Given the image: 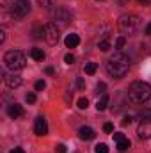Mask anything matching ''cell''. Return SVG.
I'll return each mask as SVG.
<instances>
[{
	"instance_id": "7",
	"label": "cell",
	"mask_w": 151,
	"mask_h": 153,
	"mask_svg": "<svg viewBox=\"0 0 151 153\" xmlns=\"http://www.w3.org/2000/svg\"><path fill=\"white\" fill-rule=\"evenodd\" d=\"M137 135L139 139H151V117L148 119H141L139 123V128H137Z\"/></svg>"
},
{
	"instance_id": "14",
	"label": "cell",
	"mask_w": 151,
	"mask_h": 153,
	"mask_svg": "<svg viewBox=\"0 0 151 153\" xmlns=\"http://www.w3.org/2000/svg\"><path fill=\"white\" fill-rule=\"evenodd\" d=\"M130 146H132V143H130L128 137H123L121 141H117V150H119V152H126Z\"/></svg>"
},
{
	"instance_id": "34",
	"label": "cell",
	"mask_w": 151,
	"mask_h": 153,
	"mask_svg": "<svg viewBox=\"0 0 151 153\" xmlns=\"http://www.w3.org/2000/svg\"><path fill=\"white\" fill-rule=\"evenodd\" d=\"M123 137H124L123 134H114V141H115V143H117V141H121Z\"/></svg>"
},
{
	"instance_id": "15",
	"label": "cell",
	"mask_w": 151,
	"mask_h": 153,
	"mask_svg": "<svg viewBox=\"0 0 151 153\" xmlns=\"http://www.w3.org/2000/svg\"><path fill=\"white\" fill-rule=\"evenodd\" d=\"M55 4H57V0H39V5L46 11H52L55 7Z\"/></svg>"
},
{
	"instance_id": "28",
	"label": "cell",
	"mask_w": 151,
	"mask_h": 153,
	"mask_svg": "<svg viewBox=\"0 0 151 153\" xmlns=\"http://www.w3.org/2000/svg\"><path fill=\"white\" fill-rule=\"evenodd\" d=\"M25 100H27L29 103H34V102H36V94H34V93H29V94L25 96Z\"/></svg>"
},
{
	"instance_id": "5",
	"label": "cell",
	"mask_w": 151,
	"mask_h": 153,
	"mask_svg": "<svg viewBox=\"0 0 151 153\" xmlns=\"http://www.w3.org/2000/svg\"><path fill=\"white\" fill-rule=\"evenodd\" d=\"M30 13V2L29 0H14L13 2V16L21 20Z\"/></svg>"
},
{
	"instance_id": "1",
	"label": "cell",
	"mask_w": 151,
	"mask_h": 153,
	"mask_svg": "<svg viewBox=\"0 0 151 153\" xmlns=\"http://www.w3.org/2000/svg\"><path fill=\"white\" fill-rule=\"evenodd\" d=\"M128 70H130V59L124 53H121V52L114 53L109 59V62H107V71L114 78H123L128 73Z\"/></svg>"
},
{
	"instance_id": "13",
	"label": "cell",
	"mask_w": 151,
	"mask_h": 153,
	"mask_svg": "<svg viewBox=\"0 0 151 153\" xmlns=\"http://www.w3.org/2000/svg\"><path fill=\"white\" fill-rule=\"evenodd\" d=\"M64 43H66L68 48H76V46L80 45V38H78L76 34H70V36H66Z\"/></svg>"
},
{
	"instance_id": "35",
	"label": "cell",
	"mask_w": 151,
	"mask_h": 153,
	"mask_svg": "<svg viewBox=\"0 0 151 153\" xmlns=\"http://www.w3.org/2000/svg\"><path fill=\"white\" fill-rule=\"evenodd\" d=\"M144 34H146V36H151V23H148V27H146Z\"/></svg>"
},
{
	"instance_id": "38",
	"label": "cell",
	"mask_w": 151,
	"mask_h": 153,
	"mask_svg": "<svg viewBox=\"0 0 151 153\" xmlns=\"http://www.w3.org/2000/svg\"><path fill=\"white\" fill-rule=\"evenodd\" d=\"M11 153H25L21 148H14V150H11Z\"/></svg>"
},
{
	"instance_id": "16",
	"label": "cell",
	"mask_w": 151,
	"mask_h": 153,
	"mask_svg": "<svg viewBox=\"0 0 151 153\" xmlns=\"http://www.w3.org/2000/svg\"><path fill=\"white\" fill-rule=\"evenodd\" d=\"M30 57L36 59V61H43V59H44V52H43L41 48H32V50H30Z\"/></svg>"
},
{
	"instance_id": "8",
	"label": "cell",
	"mask_w": 151,
	"mask_h": 153,
	"mask_svg": "<svg viewBox=\"0 0 151 153\" xmlns=\"http://www.w3.org/2000/svg\"><path fill=\"white\" fill-rule=\"evenodd\" d=\"M53 20L62 23V25H66L71 20V13L68 9H64V7H57V9H53Z\"/></svg>"
},
{
	"instance_id": "17",
	"label": "cell",
	"mask_w": 151,
	"mask_h": 153,
	"mask_svg": "<svg viewBox=\"0 0 151 153\" xmlns=\"http://www.w3.org/2000/svg\"><path fill=\"white\" fill-rule=\"evenodd\" d=\"M96 70H98V64H96V62H87V64L84 66V71H85L87 75H94Z\"/></svg>"
},
{
	"instance_id": "19",
	"label": "cell",
	"mask_w": 151,
	"mask_h": 153,
	"mask_svg": "<svg viewBox=\"0 0 151 153\" xmlns=\"http://www.w3.org/2000/svg\"><path fill=\"white\" fill-rule=\"evenodd\" d=\"M98 48H100L101 52H109V50H110V43H109L107 39H103V41L98 43Z\"/></svg>"
},
{
	"instance_id": "26",
	"label": "cell",
	"mask_w": 151,
	"mask_h": 153,
	"mask_svg": "<svg viewBox=\"0 0 151 153\" xmlns=\"http://www.w3.org/2000/svg\"><path fill=\"white\" fill-rule=\"evenodd\" d=\"M64 61H66V64H73V62H75V55H71V53H68V55L64 57Z\"/></svg>"
},
{
	"instance_id": "24",
	"label": "cell",
	"mask_w": 151,
	"mask_h": 153,
	"mask_svg": "<svg viewBox=\"0 0 151 153\" xmlns=\"http://www.w3.org/2000/svg\"><path fill=\"white\" fill-rule=\"evenodd\" d=\"M34 87H36V91H43V89L46 87V82H44V80H38Z\"/></svg>"
},
{
	"instance_id": "18",
	"label": "cell",
	"mask_w": 151,
	"mask_h": 153,
	"mask_svg": "<svg viewBox=\"0 0 151 153\" xmlns=\"http://www.w3.org/2000/svg\"><path fill=\"white\" fill-rule=\"evenodd\" d=\"M107 105H109V96H107V94H103V96H101V100H98L96 109H98V111H105V109H107Z\"/></svg>"
},
{
	"instance_id": "39",
	"label": "cell",
	"mask_w": 151,
	"mask_h": 153,
	"mask_svg": "<svg viewBox=\"0 0 151 153\" xmlns=\"http://www.w3.org/2000/svg\"><path fill=\"white\" fill-rule=\"evenodd\" d=\"M44 71H46V73H48V75H52V73H53V68H52V66H48V68H46V70H44Z\"/></svg>"
},
{
	"instance_id": "29",
	"label": "cell",
	"mask_w": 151,
	"mask_h": 153,
	"mask_svg": "<svg viewBox=\"0 0 151 153\" xmlns=\"http://www.w3.org/2000/svg\"><path fill=\"white\" fill-rule=\"evenodd\" d=\"M68 150H66V146L64 144H57L55 146V153H66Z\"/></svg>"
},
{
	"instance_id": "22",
	"label": "cell",
	"mask_w": 151,
	"mask_h": 153,
	"mask_svg": "<svg viewBox=\"0 0 151 153\" xmlns=\"http://www.w3.org/2000/svg\"><path fill=\"white\" fill-rule=\"evenodd\" d=\"M124 43H126L124 36H119V38H117V41H115V48H117V50H121V48L124 46Z\"/></svg>"
},
{
	"instance_id": "27",
	"label": "cell",
	"mask_w": 151,
	"mask_h": 153,
	"mask_svg": "<svg viewBox=\"0 0 151 153\" xmlns=\"http://www.w3.org/2000/svg\"><path fill=\"white\" fill-rule=\"evenodd\" d=\"M105 87H107L105 82H100V84L96 85V93H105Z\"/></svg>"
},
{
	"instance_id": "37",
	"label": "cell",
	"mask_w": 151,
	"mask_h": 153,
	"mask_svg": "<svg viewBox=\"0 0 151 153\" xmlns=\"http://www.w3.org/2000/svg\"><path fill=\"white\" fill-rule=\"evenodd\" d=\"M139 4H142V5H150L151 0H139Z\"/></svg>"
},
{
	"instance_id": "40",
	"label": "cell",
	"mask_w": 151,
	"mask_h": 153,
	"mask_svg": "<svg viewBox=\"0 0 151 153\" xmlns=\"http://www.w3.org/2000/svg\"><path fill=\"white\" fill-rule=\"evenodd\" d=\"M117 2H119V4H121V5H124V4H128V2H130V0H117Z\"/></svg>"
},
{
	"instance_id": "23",
	"label": "cell",
	"mask_w": 151,
	"mask_h": 153,
	"mask_svg": "<svg viewBox=\"0 0 151 153\" xmlns=\"http://www.w3.org/2000/svg\"><path fill=\"white\" fill-rule=\"evenodd\" d=\"M41 36H44V29L43 27H36L34 29V38H41Z\"/></svg>"
},
{
	"instance_id": "32",
	"label": "cell",
	"mask_w": 151,
	"mask_h": 153,
	"mask_svg": "<svg viewBox=\"0 0 151 153\" xmlns=\"http://www.w3.org/2000/svg\"><path fill=\"white\" fill-rule=\"evenodd\" d=\"M76 85H78V89H84V87H85V82H84V78H78V80H76Z\"/></svg>"
},
{
	"instance_id": "36",
	"label": "cell",
	"mask_w": 151,
	"mask_h": 153,
	"mask_svg": "<svg viewBox=\"0 0 151 153\" xmlns=\"http://www.w3.org/2000/svg\"><path fill=\"white\" fill-rule=\"evenodd\" d=\"M4 41H5V32L0 30V43H4Z\"/></svg>"
},
{
	"instance_id": "30",
	"label": "cell",
	"mask_w": 151,
	"mask_h": 153,
	"mask_svg": "<svg viewBox=\"0 0 151 153\" xmlns=\"http://www.w3.org/2000/svg\"><path fill=\"white\" fill-rule=\"evenodd\" d=\"M103 130H105L107 134H110V132H112V130H114L112 123H105V125H103Z\"/></svg>"
},
{
	"instance_id": "4",
	"label": "cell",
	"mask_w": 151,
	"mask_h": 153,
	"mask_svg": "<svg viewBox=\"0 0 151 153\" xmlns=\"http://www.w3.org/2000/svg\"><path fill=\"white\" fill-rule=\"evenodd\" d=\"M141 27V20L135 14H123L119 18V29L123 34H135Z\"/></svg>"
},
{
	"instance_id": "6",
	"label": "cell",
	"mask_w": 151,
	"mask_h": 153,
	"mask_svg": "<svg viewBox=\"0 0 151 153\" xmlns=\"http://www.w3.org/2000/svg\"><path fill=\"white\" fill-rule=\"evenodd\" d=\"M59 38H61V34H59L57 25H55L53 22L46 23V25H44V39H46V43H48V45H57V43H59Z\"/></svg>"
},
{
	"instance_id": "12",
	"label": "cell",
	"mask_w": 151,
	"mask_h": 153,
	"mask_svg": "<svg viewBox=\"0 0 151 153\" xmlns=\"http://www.w3.org/2000/svg\"><path fill=\"white\" fill-rule=\"evenodd\" d=\"M78 134H80V139H84V141H93L96 137V134H94V130L91 126H82L78 130Z\"/></svg>"
},
{
	"instance_id": "20",
	"label": "cell",
	"mask_w": 151,
	"mask_h": 153,
	"mask_svg": "<svg viewBox=\"0 0 151 153\" xmlns=\"http://www.w3.org/2000/svg\"><path fill=\"white\" fill-rule=\"evenodd\" d=\"M94 153H109V148H107V144H98L96 148H94Z\"/></svg>"
},
{
	"instance_id": "25",
	"label": "cell",
	"mask_w": 151,
	"mask_h": 153,
	"mask_svg": "<svg viewBox=\"0 0 151 153\" xmlns=\"http://www.w3.org/2000/svg\"><path fill=\"white\" fill-rule=\"evenodd\" d=\"M139 117H141V119H148V117H151V109H146V111H142V112L139 114Z\"/></svg>"
},
{
	"instance_id": "2",
	"label": "cell",
	"mask_w": 151,
	"mask_h": 153,
	"mask_svg": "<svg viewBox=\"0 0 151 153\" xmlns=\"http://www.w3.org/2000/svg\"><path fill=\"white\" fill-rule=\"evenodd\" d=\"M128 98L130 102L133 103H144L151 98V85L148 82H142V80H137L130 85L128 89Z\"/></svg>"
},
{
	"instance_id": "21",
	"label": "cell",
	"mask_w": 151,
	"mask_h": 153,
	"mask_svg": "<svg viewBox=\"0 0 151 153\" xmlns=\"http://www.w3.org/2000/svg\"><path fill=\"white\" fill-rule=\"evenodd\" d=\"M87 107H89V100H87V98H80V100H78V109L84 111V109H87Z\"/></svg>"
},
{
	"instance_id": "10",
	"label": "cell",
	"mask_w": 151,
	"mask_h": 153,
	"mask_svg": "<svg viewBox=\"0 0 151 153\" xmlns=\"http://www.w3.org/2000/svg\"><path fill=\"white\" fill-rule=\"evenodd\" d=\"M4 78H5V85L9 89H16V87L21 85V76H18V75H5Z\"/></svg>"
},
{
	"instance_id": "11",
	"label": "cell",
	"mask_w": 151,
	"mask_h": 153,
	"mask_svg": "<svg viewBox=\"0 0 151 153\" xmlns=\"http://www.w3.org/2000/svg\"><path fill=\"white\" fill-rule=\"evenodd\" d=\"M7 114L16 119V117H21L25 112H23V107H21L20 103H11V105L7 107Z\"/></svg>"
},
{
	"instance_id": "31",
	"label": "cell",
	"mask_w": 151,
	"mask_h": 153,
	"mask_svg": "<svg viewBox=\"0 0 151 153\" xmlns=\"http://www.w3.org/2000/svg\"><path fill=\"white\" fill-rule=\"evenodd\" d=\"M130 123H132V116H126V117L121 121V125H123V126H126V125H130Z\"/></svg>"
},
{
	"instance_id": "33",
	"label": "cell",
	"mask_w": 151,
	"mask_h": 153,
	"mask_svg": "<svg viewBox=\"0 0 151 153\" xmlns=\"http://www.w3.org/2000/svg\"><path fill=\"white\" fill-rule=\"evenodd\" d=\"M0 4H2V7L5 9V7H9V5H13L11 4V0H0Z\"/></svg>"
},
{
	"instance_id": "3",
	"label": "cell",
	"mask_w": 151,
	"mask_h": 153,
	"mask_svg": "<svg viewBox=\"0 0 151 153\" xmlns=\"http://www.w3.org/2000/svg\"><path fill=\"white\" fill-rule=\"evenodd\" d=\"M4 64H5V68H9L13 71H18V70L25 68L27 59H25L23 52H20V50H9L4 55Z\"/></svg>"
},
{
	"instance_id": "9",
	"label": "cell",
	"mask_w": 151,
	"mask_h": 153,
	"mask_svg": "<svg viewBox=\"0 0 151 153\" xmlns=\"http://www.w3.org/2000/svg\"><path fill=\"white\" fill-rule=\"evenodd\" d=\"M34 132L36 135H46L48 134V123L43 116H38L36 117V123H34Z\"/></svg>"
}]
</instances>
